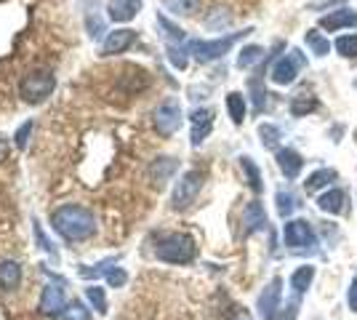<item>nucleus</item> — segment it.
Returning a JSON list of instances; mask_svg holds the SVG:
<instances>
[{"label":"nucleus","mask_w":357,"mask_h":320,"mask_svg":"<svg viewBox=\"0 0 357 320\" xmlns=\"http://www.w3.org/2000/svg\"><path fill=\"white\" fill-rule=\"evenodd\" d=\"M251 99H253V107H256V112H261L264 105H267V91H264V86H261V80H251Z\"/></svg>","instance_id":"38"},{"label":"nucleus","mask_w":357,"mask_h":320,"mask_svg":"<svg viewBox=\"0 0 357 320\" xmlns=\"http://www.w3.org/2000/svg\"><path fill=\"white\" fill-rule=\"evenodd\" d=\"M22 283V267L11 259L0 261V291H16Z\"/></svg>","instance_id":"18"},{"label":"nucleus","mask_w":357,"mask_h":320,"mask_svg":"<svg viewBox=\"0 0 357 320\" xmlns=\"http://www.w3.org/2000/svg\"><path fill=\"white\" fill-rule=\"evenodd\" d=\"M224 8H213V16H208L206 19V24H208L211 30H222V27H227L229 22H232V16L229 14H222Z\"/></svg>","instance_id":"40"},{"label":"nucleus","mask_w":357,"mask_h":320,"mask_svg":"<svg viewBox=\"0 0 357 320\" xmlns=\"http://www.w3.org/2000/svg\"><path fill=\"white\" fill-rule=\"evenodd\" d=\"M312 280H314V267L312 264H304V267L294 270V275H291V289H294L296 296H304L307 291L312 289Z\"/></svg>","instance_id":"19"},{"label":"nucleus","mask_w":357,"mask_h":320,"mask_svg":"<svg viewBox=\"0 0 357 320\" xmlns=\"http://www.w3.org/2000/svg\"><path fill=\"white\" fill-rule=\"evenodd\" d=\"M259 137H261V144H264L267 150H275L278 142H280V128H278V125H269V123H261V125H259Z\"/></svg>","instance_id":"33"},{"label":"nucleus","mask_w":357,"mask_h":320,"mask_svg":"<svg viewBox=\"0 0 357 320\" xmlns=\"http://www.w3.org/2000/svg\"><path fill=\"white\" fill-rule=\"evenodd\" d=\"M283 241L288 248H310L314 245V229L307 219H288L283 227Z\"/></svg>","instance_id":"9"},{"label":"nucleus","mask_w":357,"mask_h":320,"mask_svg":"<svg viewBox=\"0 0 357 320\" xmlns=\"http://www.w3.org/2000/svg\"><path fill=\"white\" fill-rule=\"evenodd\" d=\"M333 46L344 59H357V35H339L333 40Z\"/></svg>","instance_id":"28"},{"label":"nucleus","mask_w":357,"mask_h":320,"mask_svg":"<svg viewBox=\"0 0 357 320\" xmlns=\"http://www.w3.org/2000/svg\"><path fill=\"white\" fill-rule=\"evenodd\" d=\"M142 11V0H109L107 14L112 22H131Z\"/></svg>","instance_id":"17"},{"label":"nucleus","mask_w":357,"mask_h":320,"mask_svg":"<svg viewBox=\"0 0 357 320\" xmlns=\"http://www.w3.org/2000/svg\"><path fill=\"white\" fill-rule=\"evenodd\" d=\"M136 43V32L134 30H115L109 32L102 43V56H115V54H123Z\"/></svg>","instance_id":"13"},{"label":"nucleus","mask_w":357,"mask_h":320,"mask_svg":"<svg viewBox=\"0 0 357 320\" xmlns=\"http://www.w3.org/2000/svg\"><path fill=\"white\" fill-rule=\"evenodd\" d=\"M190 123H192V147H200L206 142V137L211 134V128H213V109L211 107L192 109Z\"/></svg>","instance_id":"12"},{"label":"nucleus","mask_w":357,"mask_h":320,"mask_svg":"<svg viewBox=\"0 0 357 320\" xmlns=\"http://www.w3.org/2000/svg\"><path fill=\"white\" fill-rule=\"evenodd\" d=\"M32 128H35V123H32V121H24L22 125H19V128H16L14 139H16V147H19V150H27V144H30Z\"/></svg>","instance_id":"37"},{"label":"nucleus","mask_w":357,"mask_h":320,"mask_svg":"<svg viewBox=\"0 0 357 320\" xmlns=\"http://www.w3.org/2000/svg\"><path fill=\"white\" fill-rule=\"evenodd\" d=\"M8 158V139L6 137H0V163Z\"/></svg>","instance_id":"44"},{"label":"nucleus","mask_w":357,"mask_h":320,"mask_svg":"<svg viewBox=\"0 0 357 320\" xmlns=\"http://www.w3.org/2000/svg\"><path fill=\"white\" fill-rule=\"evenodd\" d=\"M344 203H347V195H344V190L336 187V190H328L317 198V208L326 213H342Z\"/></svg>","instance_id":"20"},{"label":"nucleus","mask_w":357,"mask_h":320,"mask_svg":"<svg viewBox=\"0 0 357 320\" xmlns=\"http://www.w3.org/2000/svg\"><path fill=\"white\" fill-rule=\"evenodd\" d=\"M163 6L176 16H192L200 8V0H163Z\"/></svg>","instance_id":"26"},{"label":"nucleus","mask_w":357,"mask_h":320,"mask_svg":"<svg viewBox=\"0 0 357 320\" xmlns=\"http://www.w3.org/2000/svg\"><path fill=\"white\" fill-rule=\"evenodd\" d=\"M261 59H264V48L261 46H245L238 56V67L240 70H248V67H253L256 61H261Z\"/></svg>","instance_id":"29"},{"label":"nucleus","mask_w":357,"mask_h":320,"mask_svg":"<svg viewBox=\"0 0 357 320\" xmlns=\"http://www.w3.org/2000/svg\"><path fill=\"white\" fill-rule=\"evenodd\" d=\"M347 302H349V310H352V312H357V280H352V286H349Z\"/></svg>","instance_id":"42"},{"label":"nucleus","mask_w":357,"mask_h":320,"mask_svg":"<svg viewBox=\"0 0 357 320\" xmlns=\"http://www.w3.org/2000/svg\"><path fill=\"white\" fill-rule=\"evenodd\" d=\"M280 296H283V277H272L269 286L261 291L259 302H256V310L264 320H272L278 312H280Z\"/></svg>","instance_id":"10"},{"label":"nucleus","mask_w":357,"mask_h":320,"mask_svg":"<svg viewBox=\"0 0 357 320\" xmlns=\"http://www.w3.org/2000/svg\"><path fill=\"white\" fill-rule=\"evenodd\" d=\"M158 24H160V27L165 30V38H168L171 43H184V38H187V35H184V30H181L178 24H174L168 16L158 14Z\"/></svg>","instance_id":"30"},{"label":"nucleus","mask_w":357,"mask_h":320,"mask_svg":"<svg viewBox=\"0 0 357 320\" xmlns=\"http://www.w3.org/2000/svg\"><path fill=\"white\" fill-rule=\"evenodd\" d=\"M152 254L168 264H190L197 254V245L184 232H163V235H158Z\"/></svg>","instance_id":"2"},{"label":"nucleus","mask_w":357,"mask_h":320,"mask_svg":"<svg viewBox=\"0 0 357 320\" xmlns=\"http://www.w3.org/2000/svg\"><path fill=\"white\" fill-rule=\"evenodd\" d=\"M105 277L112 289H123V286L128 283V273H126L123 267H109V273H107Z\"/></svg>","instance_id":"39"},{"label":"nucleus","mask_w":357,"mask_h":320,"mask_svg":"<svg viewBox=\"0 0 357 320\" xmlns=\"http://www.w3.org/2000/svg\"><path fill=\"white\" fill-rule=\"evenodd\" d=\"M320 27L328 32H339L344 27H357V11H352V8H336L333 14H326L320 19Z\"/></svg>","instance_id":"15"},{"label":"nucleus","mask_w":357,"mask_h":320,"mask_svg":"<svg viewBox=\"0 0 357 320\" xmlns=\"http://www.w3.org/2000/svg\"><path fill=\"white\" fill-rule=\"evenodd\" d=\"M168 61L176 67V70H184L187 67V54H190V48L181 46V43H168Z\"/></svg>","instance_id":"32"},{"label":"nucleus","mask_w":357,"mask_h":320,"mask_svg":"<svg viewBox=\"0 0 357 320\" xmlns=\"http://www.w3.org/2000/svg\"><path fill=\"white\" fill-rule=\"evenodd\" d=\"M229 320H253V318H251V312H248V310H235Z\"/></svg>","instance_id":"45"},{"label":"nucleus","mask_w":357,"mask_h":320,"mask_svg":"<svg viewBox=\"0 0 357 320\" xmlns=\"http://www.w3.org/2000/svg\"><path fill=\"white\" fill-rule=\"evenodd\" d=\"M355 89H357V77H355Z\"/></svg>","instance_id":"46"},{"label":"nucleus","mask_w":357,"mask_h":320,"mask_svg":"<svg viewBox=\"0 0 357 320\" xmlns=\"http://www.w3.org/2000/svg\"><path fill=\"white\" fill-rule=\"evenodd\" d=\"M296 315H298V302H294V305H288L285 310H280L272 320H296Z\"/></svg>","instance_id":"41"},{"label":"nucleus","mask_w":357,"mask_h":320,"mask_svg":"<svg viewBox=\"0 0 357 320\" xmlns=\"http://www.w3.org/2000/svg\"><path fill=\"white\" fill-rule=\"evenodd\" d=\"M152 121H155L158 134H163V137L176 134L178 125H181V107L176 99H165L163 105H158V109L152 112Z\"/></svg>","instance_id":"7"},{"label":"nucleus","mask_w":357,"mask_h":320,"mask_svg":"<svg viewBox=\"0 0 357 320\" xmlns=\"http://www.w3.org/2000/svg\"><path fill=\"white\" fill-rule=\"evenodd\" d=\"M227 109H229V118H232V123L235 125H240V123L245 121V109H248V105H245V96L238 91L227 93Z\"/></svg>","instance_id":"23"},{"label":"nucleus","mask_w":357,"mask_h":320,"mask_svg":"<svg viewBox=\"0 0 357 320\" xmlns=\"http://www.w3.org/2000/svg\"><path fill=\"white\" fill-rule=\"evenodd\" d=\"M56 89V75L51 70H30L19 83V96L27 105H43Z\"/></svg>","instance_id":"3"},{"label":"nucleus","mask_w":357,"mask_h":320,"mask_svg":"<svg viewBox=\"0 0 357 320\" xmlns=\"http://www.w3.org/2000/svg\"><path fill=\"white\" fill-rule=\"evenodd\" d=\"M203 174L200 171H184L181 176H178L176 187H174V195H171V206L176 208V211H184V208H190L195 203V198L200 195V190H203Z\"/></svg>","instance_id":"5"},{"label":"nucleus","mask_w":357,"mask_h":320,"mask_svg":"<svg viewBox=\"0 0 357 320\" xmlns=\"http://www.w3.org/2000/svg\"><path fill=\"white\" fill-rule=\"evenodd\" d=\"M333 3H347V0H312V3H310V8L320 11V8H326V6H333Z\"/></svg>","instance_id":"43"},{"label":"nucleus","mask_w":357,"mask_h":320,"mask_svg":"<svg viewBox=\"0 0 357 320\" xmlns=\"http://www.w3.org/2000/svg\"><path fill=\"white\" fill-rule=\"evenodd\" d=\"M275 203H278V213H280L283 219H291V213L298 208V198L291 192V190H278Z\"/></svg>","instance_id":"24"},{"label":"nucleus","mask_w":357,"mask_h":320,"mask_svg":"<svg viewBox=\"0 0 357 320\" xmlns=\"http://www.w3.org/2000/svg\"><path fill=\"white\" fill-rule=\"evenodd\" d=\"M32 232H35V241H38V245L43 248L45 254H51V259L59 261V251H56V245L51 243L48 238H45V232H43V227H40V222H38V219L32 222Z\"/></svg>","instance_id":"31"},{"label":"nucleus","mask_w":357,"mask_h":320,"mask_svg":"<svg viewBox=\"0 0 357 320\" xmlns=\"http://www.w3.org/2000/svg\"><path fill=\"white\" fill-rule=\"evenodd\" d=\"M51 227L54 232H59L67 243H80V241H89L96 232V216L86 206L67 203L51 213Z\"/></svg>","instance_id":"1"},{"label":"nucleus","mask_w":357,"mask_h":320,"mask_svg":"<svg viewBox=\"0 0 357 320\" xmlns=\"http://www.w3.org/2000/svg\"><path fill=\"white\" fill-rule=\"evenodd\" d=\"M115 257L112 259H105V261H99V264H93V267H80V277L83 280H91V277H99V275H107L109 273V264H115Z\"/></svg>","instance_id":"35"},{"label":"nucleus","mask_w":357,"mask_h":320,"mask_svg":"<svg viewBox=\"0 0 357 320\" xmlns=\"http://www.w3.org/2000/svg\"><path fill=\"white\" fill-rule=\"evenodd\" d=\"M304 40H307V46L312 48L314 56H328V51H331V40L323 38V32L310 30L307 35H304Z\"/></svg>","instance_id":"27"},{"label":"nucleus","mask_w":357,"mask_h":320,"mask_svg":"<svg viewBox=\"0 0 357 320\" xmlns=\"http://www.w3.org/2000/svg\"><path fill=\"white\" fill-rule=\"evenodd\" d=\"M240 168H243V174H245V179H248V187H251L253 192H261V190H264V184H261V171L253 163L251 155H243V158H240Z\"/></svg>","instance_id":"22"},{"label":"nucleus","mask_w":357,"mask_h":320,"mask_svg":"<svg viewBox=\"0 0 357 320\" xmlns=\"http://www.w3.org/2000/svg\"><path fill=\"white\" fill-rule=\"evenodd\" d=\"M336 179H339L336 168H320V171H314V174L307 176L304 190H307V192H317V190H323V187H328V184L336 182Z\"/></svg>","instance_id":"21"},{"label":"nucleus","mask_w":357,"mask_h":320,"mask_svg":"<svg viewBox=\"0 0 357 320\" xmlns=\"http://www.w3.org/2000/svg\"><path fill=\"white\" fill-rule=\"evenodd\" d=\"M304 64H307L304 54H301L298 48H291L285 56H280V59L272 64L269 77H272V83H278V86H291V83L296 80L298 73H301Z\"/></svg>","instance_id":"6"},{"label":"nucleus","mask_w":357,"mask_h":320,"mask_svg":"<svg viewBox=\"0 0 357 320\" xmlns=\"http://www.w3.org/2000/svg\"><path fill=\"white\" fill-rule=\"evenodd\" d=\"M178 171V160L176 158H168V155H160V158H155L152 163H149V182L155 184L158 190L163 187L165 182H171L174 179V174Z\"/></svg>","instance_id":"11"},{"label":"nucleus","mask_w":357,"mask_h":320,"mask_svg":"<svg viewBox=\"0 0 357 320\" xmlns=\"http://www.w3.org/2000/svg\"><path fill=\"white\" fill-rule=\"evenodd\" d=\"M243 224H245V235H253V232H259V229H267V211H264V206L259 203V200H251L248 206H245V211H243Z\"/></svg>","instance_id":"16"},{"label":"nucleus","mask_w":357,"mask_h":320,"mask_svg":"<svg viewBox=\"0 0 357 320\" xmlns=\"http://www.w3.org/2000/svg\"><path fill=\"white\" fill-rule=\"evenodd\" d=\"M67 294H64V286L61 283H45L43 294H40V302H38V310L48 315V318H61L64 310H67Z\"/></svg>","instance_id":"8"},{"label":"nucleus","mask_w":357,"mask_h":320,"mask_svg":"<svg viewBox=\"0 0 357 320\" xmlns=\"http://www.w3.org/2000/svg\"><path fill=\"white\" fill-rule=\"evenodd\" d=\"M275 160H278V168H280V174H283L285 179H296L298 174H301V168H304V158L294 147H280L278 155H275Z\"/></svg>","instance_id":"14"},{"label":"nucleus","mask_w":357,"mask_h":320,"mask_svg":"<svg viewBox=\"0 0 357 320\" xmlns=\"http://www.w3.org/2000/svg\"><path fill=\"white\" fill-rule=\"evenodd\" d=\"M86 296H89L91 307L99 312V315H107V296H105V289H99L96 283L91 286V289H86Z\"/></svg>","instance_id":"34"},{"label":"nucleus","mask_w":357,"mask_h":320,"mask_svg":"<svg viewBox=\"0 0 357 320\" xmlns=\"http://www.w3.org/2000/svg\"><path fill=\"white\" fill-rule=\"evenodd\" d=\"M61 320H91V312L86 310L83 302H70L67 310H64V315H61Z\"/></svg>","instance_id":"36"},{"label":"nucleus","mask_w":357,"mask_h":320,"mask_svg":"<svg viewBox=\"0 0 357 320\" xmlns=\"http://www.w3.org/2000/svg\"><path fill=\"white\" fill-rule=\"evenodd\" d=\"M248 32H251V30L232 32V35H224V38H216V40H190V43H187V48H190V54H195V59L206 64V61L222 59L224 54L235 46L240 38H245Z\"/></svg>","instance_id":"4"},{"label":"nucleus","mask_w":357,"mask_h":320,"mask_svg":"<svg viewBox=\"0 0 357 320\" xmlns=\"http://www.w3.org/2000/svg\"><path fill=\"white\" fill-rule=\"evenodd\" d=\"M314 107H317V99H314L312 93H298L291 99V115H296V118H304V115H310Z\"/></svg>","instance_id":"25"}]
</instances>
